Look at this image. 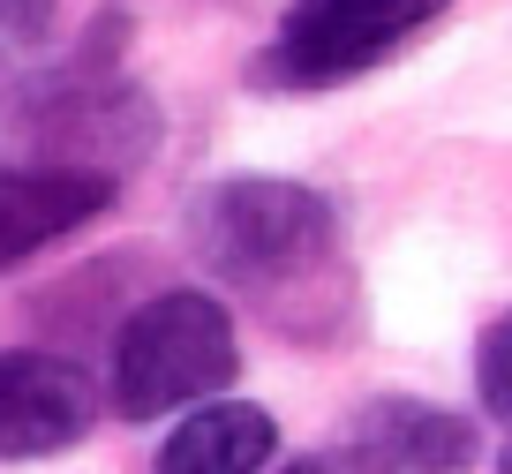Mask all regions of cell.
Returning a JSON list of instances; mask_svg holds the SVG:
<instances>
[{"label":"cell","mask_w":512,"mask_h":474,"mask_svg":"<svg viewBox=\"0 0 512 474\" xmlns=\"http://www.w3.org/2000/svg\"><path fill=\"white\" fill-rule=\"evenodd\" d=\"M189 241L226 286L287 309V294H302L309 279L332 271L339 211L287 174H226L211 196H196Z\"/></svg>","instance_id":"1"},{"label":"cell","mask_w":512,"mask_h":474,"mask_svg":"<svg viewBox=\"0 0 512 474\" xmlns=\"http://www.w3.org/2000/svg\"><path fill=\"white\" fill-rule=\"evenodd\" d=\"M241 377V339L219 294L166 286L113 339V407L121 422H159L174 407H204Z\"/></svg>","instance_id":"2"},{"label":"cell","mask_w":512,"mask_h":474,"mask_svg":"<svg viewBox=\"0 0 512 474\" xmlns=\"http://www.w3.org/2000/svg\"><path fill=\"white\" fill-rule=\"evenodd\" d=\"M452 0H294L272 53H256V91H324L377 68L392 46L430 31Z\"/></svg>","instance_id":"3"},{"label":"cell","mask_w":512,"mask_h":474,"mask_svg":"<svg viewBox=\"0 0 512 474\" xmlns=\"http://www.w3.org/2000/svg\"><path fill=\"white\" fill-rule=\"evenodd\" d=\"M23 166H98V174H121L136 158L159 151V106H151L136 83H113L83 68L61 91H38L23 106Z\"/></svg>","instance_id":"4"},{"label":"cell","mask_w":512,"mask_h":474,"mask_svg":"<svg viewBox=\"0 0 512 474\" xmlns=\"http://www.w3.org/2000/svg\"><path fill=\"white\" fill-rule=\"evenodd\" d=\"M98 422V392L61 354H8L0 347V459H46L83 444Z\"/></svg>","instance_id":"5"},{"label":"cell","mask_w":512,"mask_h":474,"mask_svg":"<svg viewBox=\"0 0 512 474\" xmlns=\"http://www.w3.org/2000/svg\"><path fill=\"white\" fill-rule=\"evenodd\" d=\"M106 204L113 174H98V166H0V271L91 226Z\"/></svg>","instance_id":"6"},{"label":"cell","mask_w":512,"mask_h":474,"mask_svg":"<svg viewBox=\"0 0 512 474\" xmlns=\"http://www.w3.org/2000/svg\"><path fill=\"white\" fill-rule=\"evenodd\" d=\"M354 444H369L392 474H467L482 452L475 422H460L452 407H430V399H407V392L369 399L354 414Z\"/></svg>","instance_id":"7"},{"label":"cell","mask_w":512,"mask_h":474,"mask_svg":"<svg viewBox=\"0 0 512 474\" xmlns=\"http://www.w3.org/2000/svg\"><path fill=\"white\" fill-rule=\"evenodd\" d=\"M279 422L249 399H204L159 444V474H272Z\"/></svg>","instance_id":"8"},{"label":"cell","mask_w":512,"mask_h":474,"mask_svg":"<svg viewBox=\"0 0 512 474\" xmlns=\"http://www.w3.org/2000/svg\"><path fill=\"white\" fill-rule=\"evenodd\" d=\"M475 392H482V407H490L497 422H512V316L482 332V347H475Z\"/></svg>","instance_id":"9"},{"label":"cell","mask_w":512,"mask_h":474,"mask_svg":"<svg viewBox=\"0 0 512 474\" xmlns=\"http://www.w3.org/2000/svg\"><path fill=\"white\" fill-rule=\"evenodd\" d=\"M272 474H392L369 444H332V452H302V459H287V467H272Z\"/></svg>","instance_id":"10"},{"label":"cell","mask_w":512,"mask_h":474,"mask_svg":"<svg viewBox=\"0 0 512 474\" xmlns=\"http://www.w3.org/2000/svg\"><path fill=\"white\" fill-rule=\"evenodd\" d=\"M53 23V0H0V31L8 38H46Z\"/></svg>","instance_id":"11"},{"label":"cell","mask_w":512,"mask_h":474,"mask_svg":"<svg viewBox=\"0 0 512 474\" xmlns=\"http://www.w3.org/2000/svg\"><path fill=\"white\" fill-rule=\"evenodd\" d=\"M497 474H512V437H505V452H497Z\"/></svg>","instance_id":"12"}]
</instances>
